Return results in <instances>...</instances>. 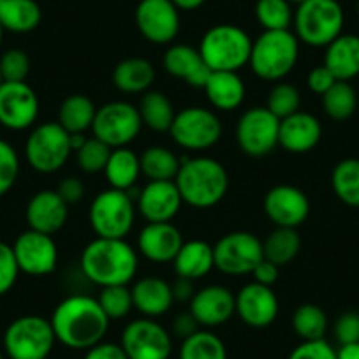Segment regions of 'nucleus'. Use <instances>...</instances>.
<instances>
[{"label":"nucleus","instance_id":"nucleus-1","mask_svg":"<svg viewBox=\"0 0 359 359\" xmlns=\"http://www.w3.org/2000/svg\"><path fill=\"white\" fill-rule=\"evenodd\" d=\"M51 327L57 341L72 351H88L104 340L109 319L92 296L72 294L62 299L51 313Z\"/></svg>","mask_w":359,"mask_h":359},{"label":"nucleus","instance_id":"nucleus-2","mask_svg":"<svg viewBox=\"0 0 359 359\" xmlns=\"http://www.w3.org/2000/svg\"><path fill=\"white\" fill-rule=\"evenodd\" d=\"M79 266L86 280L99 287L129 285L137 273V252L118 238H95L81 252Z\"/></svg>","mask_w":359,"mask_h":359},{"label":"nucleus","instance_id":"nucleus-3","mask_svg":"<svg viewBox=\"0 0 359 359\" xmlns=\"http://www.w3.org/2000/svg\"><path fill=\"white\" fill-rule=\"evenodd\" d=\"M175 184L185 205L206 210L226 198L229 176L226 168L212 157H182Z\"/></svg>","mask_w":359,"mask_h":359},{"label":"nucleus","instance_id":"nucleus-4","mask_svg":"<svg viewBox=\"0 0 359 359\" xmlns=\"http://www.w3.org/2000/svg\"><path fill=\"white\" fill-rule=\"evenodd\" d=\"M299 57V41L291 30H264L252 41L250 64L257 78L264 81H280L292 69Z\"/></svg>","mask_w":359,"mask_h":359},{"label":"nucleus","instance_id":"nucleus-5","mask_svg":"<svg viewBox=\"0 0 359 359\" xmlns=\"http://www.w3.org/2000/svg\"><path fill=\"white\" fill-rule=\"evenodd\" d=\"M198 50L210 71L238 72L250 60L252 39L240 27L220 23L206 30Z\"/></svg>","mask_w":359,"mask_h":359},{"label":"nucleus","instance_id":"nucleus-6","mask_svg":"<svg viewBox=\"0 0 359 359\" xmlns=\"http://www.w3.org/2000/svg\"><path fill=\"white\" fill-rule=\"evenodd\" d=\"M344 9L338 0H305L296 6L294 34L312 48H326L344 30Z\"/></svg>","mask_w":359,"mask_h":359},{"label":"nucleus","instance_id":"nucleus-7","mask_svg":"<svg viewBox=\"0 0 359 359\" xmlns=\"http://www.w3.org/2000/svg\"><path fill=\"white\" fill-rule=\"evenodd\" d=\"M136 219V205L129 191L106 189L94 198L88 210L90 227L97 238H118L126 240L133 231Z\"/></svg>","mask_w":359,"mask_h":359},{"label":"nucleus","instance_id":"nucleus-8","mask_svg":"<svg viewBox=\"0 0 359 359\" xmlns=\"http://www.w3.org/2000/svg\"><path fill=\"white\" fill-rule=\"evenodd\" d=\"M72 154L71 134L58 122H44L34 127L25 143V157L30 168L43 175L57 172L67 164Z\"/></svg>","mask_w":359,"mask_h":359},{"label":"nucleus","instance_id":"nucleus-9","mask_svg":"<svg viewBox=\"0 0 359 359\" xmlns=\"http://www.w3.org/2000/svg\"><path fill=\"white\" fill-rule=\"evenodd\" d=\"M50 319L23 316L13 320L4 333V351L9 359H48L55 347Z\"/></svg>","mask_w":359,"mask_h":359},{"label":"nucleus","instance_id":"nucleus-10","mask_svg":"<svg viewBox=\"0 0 359 359\" xmlns=\"http://www.w3.org/2000/svg\"><path fill=\"white\" fill-rule=\"evenodd\" d=\"M169 134L180 148L201 151L219 143L222 137V123L212 109L191 106L176 113Z\"/></svg>","mask_w":359,"mask_h":359},{"label":"nucleus","instance_id":"nucleus-11","mask_svg":"<svg viewBox=\"0 0 359 359\" xmlns=\"http://www.w3.org/2000/svg\"><path fill=\"white\" fill-rule=\"evenodd\" d=\"M140 111L134 104L126 101H113L97 108L92 133L109 148H123L133 143L141 133Z\"/></svg>","mask_w":359,"mask_h":359},{"label":"nucleus","instance_id":"nucleus-12","mask_svg":"<svg viewBox=\"0 0 359 359\" xmlns=\"http://www.w3.org/2000/svg\"><path fill=\"white\" fill-rule=\"evenodd\" d=\"M215 268L220 273L240 277L250 275L255 266L264 259L262 241L247 231L226 234L213 245Z\"/></svg>","mask_w":359,"mask_h":359},{"label":"nucleus","instance_id":"nucleus-13","mask_svg":"<svg viewBox=\"0 0 359 359\" xmlns=\"http://www.w3.org/2000/svg\"><path fill=\"white\" fill-rule=\"evenodd\" d=\"M280 120L268 108L255 106L240 116L236 126V141L248 157H266L278 147Z\"/></svg>","mask_w":359,"mask_h":359},{"label":"nucleus","instance_id":"nucleus-14","mask_svg":"<svg viewBox=\"0 0 359 359\" xmlns=\"http://www.w3.org/2000/svg\"><path fill=\"white\" fill-rule=\"evenodd\" d=\"M120 345L129 359H169L172 352L171 334L150 317L127 324Z\"/></svg>","mask_w":359,"mask_h":359},{"label":"nucleus","instance_id":"nucleus-15","mask_svg":"<svg viewBox=\"0 0 359 359\" xmlns=\"http://www.w3.org/2000/svg\"><path fill=\"white\" fill-rule=\"evenodd\" d=\"M13 250L22 273L30 277H46L57 269L58 248L50 234L34 229L23 231L16 238Z\"/></svg>","mask_w":359,"mask_h":359},{"label":"nucleus","instance_id":"nucleus-16","mask_svg":"<svg viewBox=\"0 0 359 359\" xmlns=\"http://www.w3.org/2000/svg\"><path fill=\"white\" fill-rule=\"evenodd\" d=\"M39 116V97L27 81H4L0 85V126L9 130H25Z\"/></svg>","mask_w":359,"mask_h":359},{"label":"nucleus","instance_id":"nucleus-17","mask_svg":"<svg viewBox=\"0 0 359 359\" xmlns=\"http://www.w3.org/2000/svg\"><path fill=\"white\" fill-rule=\"evenodd\" d=\"M141 36L151 44H169L180 32V9L171 0H140L134 13Z\"/></svg>","mask_w":359,"mask_h":359},{"label":"nucleus","instance_id":"nucleus-18","mask_svg":"<svg viewBox=\"0 0 359 359\" xmlns=\"http://www.w3.org/2000/svg\"><path fill=\"white\" fill-rule=\"evenodd\" d=\"M264 213L277 227L302 226L310 215V201L305 192L292 185H277L264 196Z\"/></svg>","mask_w":359,"mask_h":359},{"label":"nucleus","instance_id":"nucleus-19","mask_svg":"<svg viewBox=\"0 0 359 359\" xmlns=\"http://www.w3.org/2000/svg\"><path fill=\"white\" fill-rule=\"evenodd\" d=\"M278 298L268 285L250 282L236 294V313L250 327H268L278 317Z\"/></svg>","mask_w":359,"mask_h":359},{"label":"nucleus","instance_id":"nucleus-20","mask_svg":"<svg viewBox=\"0 0 359 359\" xmlns=\"http://www.w3.org/2000/svg\"><path fill=\"white\" fill-rule=\"evenodd\" d=\"M136 201L137 210L147 222H171L184 205L175 180L148 182L137 192Z\"/></svg>","mask_w":359,"mask_h":359},{"label":"nucleus","instance_id":"nucleus-21","mask_svg":"<svg viewBox=\"0 0 359 359\" xmlns=\"http://www.w3.org/2000/svg\"><path fill=\"white\" fill-rule=\"evenodd\" d=\"M189 312L196 317L199 326H222L236 313V296L224 285H206L192 296Z\"/></svg>","mask_w":359,"mask_h":359},{"label":"nucleus","instance_id":"nucleus-22","mask_svg":"<svg viewBox=\"0 0 359 359\" xmlns=\"http://www.w3.org/2000/svg\"><path fill=\"white\" fill-rule=\"evenodd\" d=\"M184 245V234L171 222H148L137 236V248L148 261L172 262Z\"/></svg>","mask_w":359,"mask_h":359},{"label":"nucleus","instance_id":"nucleus-23","mask_svg":"<svg viewBox=\"0 0 359 359\" xmlns=\"http://www.w3.org/2000/svg\"><path fill=\"white\" fill-rule=\"evenodd\" d=\"M69 205L57 191H39L30 198L25 208V219L29 229L50 234L62 229L67 222Z\"/></svg>","mask_w":359,"mask_h":359},{"label":"nucleus","instance_id":"nucleus-24","mask_svg":"<svg viewBox=\"0 0 359 359\" xmlns=\"http://www.w3.org/2000/svg\"><path fill=\"white\" fill-rule=\"evenodd\" d=\"M323 137V127L313 115L298 111L287 118L280 120L278 144L289 154H309L319 144Z\"/></svg>","mask_w":359,"mask_h":359},{"label":"nucleus","instance_id":"nucleus-25","mask_svg":"<svg viewBox=\"0 0 359 359\" xmlns=\"http://www.w3.org/2000/svg\"><path fill=\"white\" fill-rule=\"evenodd\" d=\"M162 64L172 78L182 79L194 88H205L212 74L198 48H192L189 44H172L171 48H168Z\"/></svg>","mask_w":359,"mask_h":359},{"label":"nucleus","instance_id":"nucleus-26","mask_svg":"<svg viewBox=\"0 0 359 359\" xmlns=\"http://www.w3.org/2000/svg\"><path fill=\"white\" fill-rule=\"evenodd\" d=\"M130 292H133L134 309L150 319L164 316L175 303L171 284H168L161 277L140 278L137 282H134Z\"/></svg>","mask_w":359,"mask_h":359},{"label":"nucleus","instance_id":"nucleus-27","mask_svg":"<svg viewBox=\"0 0 359 359\" xmlns=\"http://www.w3.org/2000/svg\"><path fill=\"white\" fill-rule=\"evenodd\" d=\"M324 65L337 81H351L359 76V36L341 32L331 41L324 53Z\"/></svg>","mask_w":359,"mask_h":359},{"label":"nucleus","instance_id":"nucleus-28","mask_svg":"<svg viewBox=\"0 0 359 359\" xmlns=\"http://www.w3.org/2000/svg\"><path fill=\"white\" fill-rule=\"evenodd\" d=\"M203 90L210 104L219 111H234L245 99V83L234 71H212Z\"/></svg>","mask_w":359,"mask_h":359},{"label":"nucleus","instance_id":"nucleus-29","mask_svg":"<svg viewBox=\"0 0 359 359\" xmlns=\"http://www.w3.org/2000/svg\"><path fill=\"white\" fill-rule=\"evenodd\" d=\"M172 268L180 278L199 280L215 268L213 245L203 240L184 241L176 257L172 259Z\"/></svg>","mask_w":359,"mask_h":359},{"label":"nucleus","instance_id":"nucleus-30","mask_svg":"<svg viewBox=\"0 0 359 359\" xmlns=\"http://www.w3.org/2000/svg\"><path fill=\"white\" fill-rule=\"evenodd\" d=\"M155 81L151 62L141 57H130L118 62L113 71V83L123 94H144Z\"/></svg>","mask_w":359,"mask_h":359},{"label":"nucleus","instance_id":"nucleus-31","mask_svg":"<svg viewBox=\"0 0 359 359\" xmlns=\"http://www.w3.org/2000/svg\"><path fill=\"white\" fill-rule=\"evenodd\" d=\"M43 11L36 0H2L0 25L13 34H29L41 25Z\"/></svg>","mask_w":359,"mask_h":359},{"label":"nucleus","instance_id":"nucleus-32","mask_svg":"<svg viewBox=\"0 0 359 359\" xmlns=\"http://www.w3.org/2000/svg\"><path fill=\"white\" fill-rule=\"evenodd\" d=\"M141 175L140 157L130 148H115L104 168V176L111 189L130 191Z\"/></svg>","mask_w":359,"mask_h":359},{"label":"nucleus","instance_id":"nucleus-33","mask_svg":"<svg viewBox=\"0 0 359 359\" xmlns=\"http://www.w3.org/2000/svg\"><path fill=\"white\" fill-rule=\"evenodd\" d=\"M137 111H140L143 126L155 133H169L176 116L172 102L169 101L168 95L158 90H148L141 95Z\"/></svg>","mask_w":359,"mask_h":359},{"label":"nucleus","instance_id":"nucleus-34","mask_svg":"<svg viewBox=\"0 0 359 359\" xmlns=\"http://www.w3.org/2000/svg\"><path fill=\"white\" fill-rule=\"evenodd\" d=\"M95 113L97 108L90 97L83 94L69 95L58 109V123L69 134H85V130L92 129Z\"/></svg>","mask_w":359,"mask_h":359},{"label":"nucleus","instance_id":"nucleus-35","mask_svg":"<svg viewBox=\"0 0 359 359\" xmlns=\"http://www.w3.org/2000/svg\"><path fill=\"white\" fill-rule=\"evenodd\" d=\"M299 250H302V238L292 227H277L262 241L264 259L277 264L278 268L294 261Z\"/></svg>","mask_w":359,"mask_h":359},{"label":"nucleus","instance_id":"nucleus-36","mask_svg":"<svg viewBox=\"0 0 359 359\" xmlns=\"http://www.w3.org/2000/svg\"><path fill=\"white\" fill-rule=\"evenodd\" d=\"M140 164L141 175L147 176L150 182L175 180L180 171V157L165 147H148L140 155Z\"/></svg>","mask_w":359,"mask_h":359},{"label":"nucleus","instance_id":"nucleus-37","mask_svg":"<svg viewBox=\"0 0 359 359\" xmlns=\"http://www.w3.org/2000/svg\"><path fill=\"white\" fill-rule=\"evenodd\" d=\"M331 187L344 205L359 208V158H344L334 165Z\"/></svg>","mask_w":359,"mask_h":359},{"label":"nucleus","instance_id":"nucleus-38","mask_svg":"<svg viewBox=\"0 0 359 359\" xmlns=\"http://www.w3.org/2000/svg\"><path fill=\"white\" fill-rule=\"evenodd\" d=\"M323 108L331 120L344 122L358 109V94L348 81H337L323 95Z\"/></svg>","mask_w":359,"mask_h":359},{"label":"nucleus","instance_id":"nucleus-39","mask_svg":"<svg viewBox=\"0 0 359 359\" xmlns=\"http://www.w3.org/2000/svg\"><path fill=\"white\" fill-rule=\"evenodd\" d=\"M180 359H227V348L215 333L199 330L182 341Z\"/></svg>","mask_w":359,"mask_h":359},{"label":"nucleus","instance_id":"nucleus-40","mask_svg":"<svg viewBox=\"0 0 359 359\" xmlns=\"http://www.w3.org/2000/svg\"><path fill=\"white\" fill-rule=\"evenodd\" d=\"M292 330L303 341L320 340L327 331V316L319 305L305 303L292 313Z\"/></svg>","mask_w":359,"mask_h":359},{"label":"nucleus","instance_id":"nucleus-41","mask_svg":"<svg viewBox=\"0 0 359 359\" xmlns=\"http://www.w3.org/2000/svg\"><path fill=\"white\" fill-rule=\"evenodd\" d=\"M294 18L292 4L287 0H257L255 20L264 30H289Z\"/></svg>","mask_w":359,"mask_h":359},{"label":"nucleus","instance_id":"nucleus-42","mask_svg":"<svg viewBox=\"0 0 359 359\" xmlns=\"http://www.w3.org/2000/svg\"><path fill=\"white\" fill-rule=\"evenodd\" d=\"M299 106H302V95H299V90L291 83H277L269 90L266 108L278 120H284L298 113Z\"/></svg>","mask_w":359,"mask_h":359},{"label":"nucleus","instance_id":"nucleus-43","mask_svg":"<svg viewBox=\"0 0 359 359\" xmlns=\"http://www.w3.org/2000/svg\"><path fill=\"white\" fill-rule=\"evenodd\" d=\"M97 302L102 306V310H104L109 320L123 319L134 309L133 292H130V289L127 285H109V287H102Z\"/></svg>","mask_w":359,"mask_h":359},{"label":"nucleus","instance_id":"nucleus-44","mask_svg":"<svg viewBox=\"0 0 359 359\" xmlns=\"http://www.w3.org/2000/svg\"><path fill=\"white\" fill-rule=\"evenodd\" d=\"M113 148L102 143L97 137H86L85 144L79 148L76 154V162H78L79 169L88 175H95V172H104L106 164L109 161Z\"/></svg>","mask_w":359,"mask_h":359},{"label":"nucleus","instance_id":"nucleus-45","mask_svg":"<svg viewBox=\"0 0 359 359\" xmlns=\"http://www.w3.org/2000/svg\"><path fill=\"white\" fill-rule=\"evenodd\" d=\"M20 175V157L15 147L0 140V198L15 187Z\"/></svg>","mask_w":359,"mask_h":359},{"label":"nucleus","instance_id":"nucleus-46","mask_svg":"<svg viewBox=\"0 0 359 359\" xmlns=\"http://www.w3.org/2000/svg\"><path fill=\"white\" fill-rule=\"evenodd\" d=\"M30 72V58L23 50L13 48L0 57V74L4 81H25Z\"/></svg>","mask_w":359,"mask_h":359},{"label":"nucleus","instance_id":"nucleus-47","mask_svg":"<svg viewBox=\"0 0 359 359\" xmlns=\"http://www.w3.org/2000/svg\"><path fill=\"white\" fill-rule=\"evenodd\" d=\"M22 273L16 262L11 245L0 241V296L8 294L15 287L18 275Z\"/></svg>","mask_w":359,"mask_h":359},{"label":"nucleus","instance_id":"nucleus-48","mask_svg":"<svg viewBox=\"0 0 359 359\" xmlns=\"http://www.w3.org/2000/svg\"><path fill=\"white\" fill-rule=\"evenodd\" d=\"M287 359H338V355L337 348L330 341L320 338V340L302 341L298 347L292 348Z\"/></svg>","mask_w":359,"mask_h":359},{"label":"nucleus","instance_id":"nucleus-49","mask_svg":"<svg viewBox=\"0 0 359 359\" xmlns=\"http://www.w3.org/2000/svg\"><path fill=\"white\" fill-rule=\"evenodd\" d=\"M334 338L340 345L358 344L359 341V313L345 312L337 319L333 327Z\"/></svg>","mask_w":359,"mask_h":359},{"label":"nucleus","instance_id":"nucleus-50","mask_svg":"<svg viewBox=\"0 0 359 359\" xmlns=\"http://www.w3.org/2000/svg\"><path fill=\"white\" fill-rule=\"evenodd\" d=\"M306 83H309V88L312 90L313 94H317L323 97L327 90H330L331 86L337 83V78H334V76L331 74L330 69L323 64V65H317V67H313L312 71L309 72Z\"/></svg>","mask_w":359,"mask_h":359},{"label":"nucleus","instance_id":"nucleus-51","mask_svg":"<svg viewBox=\"0 0 359 359\" xmlns=\"http://www.w3.org/2000/svg\"><path fill=\"white\" fill-rule=\"evenodd\" d=\"M57 192L60 194V198L71 206L81 201L83 196H85V185H83L81 178H78V176H69V178L62 180Z\"/></svg>","mask_w":359,"mask_h":359},{"label":"nucleus","instance_id":"nucleus-52","mask_svg":"<svg viewBox=\"0 0 359 359\" xmlns=\"http://www.w3.org/2000/svg\"><path fill=\"white\" fill-rule=\"evenodd\" d=\"M85 359H129L126 351L120 344H111V341H99L97 345L90 347L86 351Z\"/></svg>","mask_w":359,"mask_h":359},{"label":"nucleus","instance_id":"nucleus-53","mask_svg":"<svg viewBox=\"0 0 359 359\" xmlns=\"http://www.w3.org/2000/svg\"><path fill=\"white\" fill-rule=\"evenodd\" d=\"M199 327L201 326H199V323L196 320V317L192 316L191 312L178 313V316L175 317V320H172V333L178 338H182V340L198 333Z\"/></svg>","mask_w":359,"mask_h":359},{"label":"nucleus","instance_id":"nucleus-54","mask_svg":"<svg viewBox=\"0 0 359 359\" xmlns=\"http://www.w3.org/2000/svg\"><path fill=\"white\" fill-rule=\"evenodd\" d=\"M278 273H280V268H278L277 264H273L271 261H268V259H262V261L255 266L254 271H252L254 282L268 285V287H271V285L278 280Z\"/></svg>","mask_w":359,"mask_h":359},{"label":"nucleus","instance_id":"nucleus-55","mask_svg":"<svg viewBox=\"0 0 359 359\" xmlns=\"http://www.w3.org/2000/svg\"><path fill=\"white\" fill-rule=\"evenodd\" d=\"M172 289V298L175 302H189L191 303L192 296L196 294L194 291V280H189V278H180L171 285Z\"/></svg>","mask_w":359,"mask_h":359},{"label":"nucleus","instance_id":"nucleus-56","mask_svg":"<svg viewBox=\"0 0 359 359\" xmlns=\"http://www.w3.org/2000/svg\"><path fill=\"white\" fill-rule=\"evenodd\" d=\"M338 359H359V341L358 344H348L340 345L337 351Z\"/></svg>","mask_w":359,"mask_h":359},{"label":"nucleus","instance_id":"nucleus-57","mask_svg":"<svg viewBox=\"0 0 359 359\" xmlns=\"http://www.w3.org/2000/svg\"><path fill=\"white\" fill-rule=\"evenodd\" d=\"M171 2L180 11H196L205 4L206 0H171Z\"/></svg>","mask_w":359,"mask_h":359},{"label":"nucleus","instance_id":"nucleus-58","mask_svg":"<svg viewBox=\"0 0 359 359\" xmlns=\"http://www.w3.org/2000/svg\"><path fill=\"white\" fill-rule=\"evenodd\" d=\"M85 141H86L85 134H71V148H72V154H74V151H78L79 148H81L83 144H85Z\"/></svg>","mask_w":359,"mask_h":359},{"label":"nucleus","instance_id":"nucleus-59","mask_svg":"<svg viewBox=\"0 0 359 359\" xmlns=\"http://www.w3.org/2000/svg\"><path fill=\"white\" fill-rule=\"evenodd\" d=\"M289 4H292V6H299V4H303V2H305V0H287Z\"/></svg>","mask_w":359,"mask_h":359},{"label":"nucleus","instance_id":"nucleus-60","mask_svg":"<svg viewBox=\"0 0 359 359\" xmlns=\"http://www.w3.org/2000/svg\"><path fill=\"white\" fill-rule=\"evenodd\" d=\"M4 32H6L4 27L0 25V46H2V39H4Z\"/></svg>","mask_w":359,"mask_h":359},{"label":"nucleus","instance_id":"nucleus-61","mask_svg":"<svg viewBox=\"0 0 359 359\" xmlns=\"http://www.w3.org/2000/svg\"><path fill=\"white\" fill-rule=\"evenodd\" d=\"M2 83H4V79H2V74H0V85H2Z\"/></svg>","mask_w":359,"mask_h":359},{"label":"nucleus","instance_id":"nucleus-62","mask_svg":"<svg viewBox=\"0 0 359 359\" xmlns=\"http://www.w3.org/2000/svg\"><path fill=\"white\" fill-rule=\"evenodd\" d=\"M0 359H4V354H2V352H0Z\"/></svg>","mask_w":359,"mask_h":359},{"label":"nucleus","instance_id":"nucleus-63","mask_svg":"<svg viewBox=\"0 0 359 359\" xmlns=\"http://www.w3.org/2000/svg\"><path fill=\"white\" fill-rule=\"evenodd\" d=\"M358 15H359V2H358Z\"/></svg>","mask_w":359,"mask_h":359},{"label":"nucleus","instance_id":"nucleus-64","mask_svg":"<svg viewBox=\"0 0 359 359\" xmlns=\"http://www.w3.org/2000/svg\"><path fill=\"white\" fill-rule=\"evenodd\" d=\"M0 2H2V0H0Z\"/></svg>","mask_w":359,"mask_h":359}]
</instances>
